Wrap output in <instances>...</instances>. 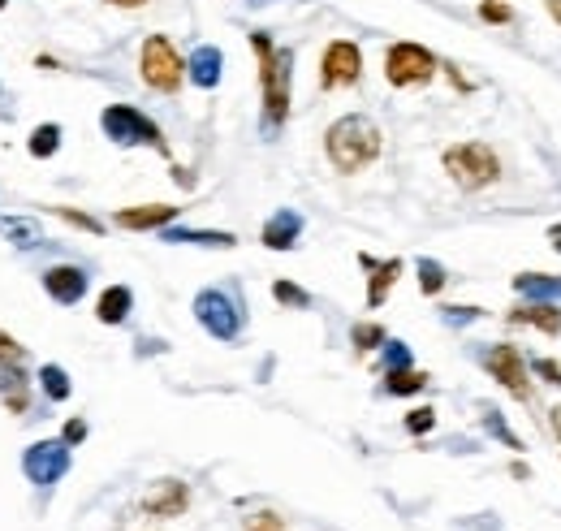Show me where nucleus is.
<instances>
[{
  "label": "nucleus",
  "mask_w": 561,
  "mask_h": 531,
  "mask_svg": "<svg viewBox=\"0 0 561 531\" xmlns=\"http://www.w3.org/2000/svg\"><path fill=\"white\" fill-rule=\"evenodd\" d=\"M251 48L259 57V87H264V126L277 130L290 117V83H294V52L272 48L264 31L251 35Z\"/></svg>",
  "instance_id": "obj_1"
},
{
  "label": "nucleus",
  "mask_w": 561,
  "mask_h": 531,
  "mask_svg": "<svg viewBox=\"0 0 561 531\" xmlns=\"http://www.w3.org/2000/svg\"><path fill=\"white\" fill-rule=\"evenodd\" d=\"M324 147H328V160L337 165V173H359L380 156V130H376V121L350 113L328 126Z\"/></svg>",
  "instance_id": "obj_2"
},
{
  "label": "nucleus",
  "mask_w": 561,
  "mask_h": 531,
  "mask_svg": "<svg viewBox=\"0 0 561 531\" xmlns=\"http://www.w3.org/2000/svg\"><path fill=\"white\" fill-rule=\"evenodd\" d=\"M445 173L454 177L462 190H480L501 177V160L488 143H458L445 152Z\"/></svg>",
  "instance_id": "obj_3"
},
{
  "label": "nucleus",
  "mask_w": 561,
  "mask_h": 531,
  "mask_svg": "<svg viewBox=\"0 0 561 531\" xmlns=\"http://www.w3.org/2000/svg\"><path fill=\"white\" fill-rule=\"evenodd\" d=\"M100 126H104L108 139L121 143V147L147 143V147H156V152H169V147H164V134H160L156 121H152V117H143L139 108H130V104H108V108H104V117H100Z\"/></svg>",
  "instance_id": "obj_4"
},
{
  "label": "nucleus",
  "mask_w": 561,
  "mask_h": 531,
  "mask_svg": "<svg viewBox=\"0 0 561 531\" xmlns=\"http://www.w3.org/2000/svg\"><path fill=\"white\" fill-rule=\"evenodd\" d=\"M195 316H199L203 329L216 337V342H238V333H242V307L225 290H203L195 298Z\"/></svg>",
  "instance_id": "obj_5"
},
{
  "label": "nucleus",
  "mask_w": 561,
  "mask_h": 531,
  "mask_svg": "<svg viewBox=\"0 0 561 531\" xmlns=\"http://www.w3.org/2000/svg\"><path fill=\"white\" fill-rule=\"evenodd\" d=\"M182 74H186V65L182 57H177V48L169 44L164 35H152L143 44V83L147 87H156V91H177L182 87Z\"/></svg>",
  "instance_id": "obj_6"
},
{
  "label": "nucleus",
  "mask_w": 561,
  "mask_h": 531,
  "mask_svg": "<svg viewBox=\"0 0 561 531\" xmlns=\"http://www.w3.org/2000/svg\"><path fill=\"white\" fill-rule=\"evenodd\" d=\"M385 74L393 87H415V83H428L436 74V57L419 44H393L389 57H385Z\"/></svg>",
  "instance_id": "obj_7"
},
{
  "label": "nucleus",
  "mask_w": 561,
  "mask_h": 531,
  "mask_svg": "<svg viewBox=\"0 0 561 531\" xmlns=\"http://www.w3.org/2000/svg\"><path fill=\"white\" fill-rule=\"evenodd\" d=\"M22 471L31 484H57L70 471V445L65 441H35L22 454Z\"/></svg>",
  "instance_id": "obj_8"
},
{
  "label": "nucleus",
  "mask_w": 561,
  "mask_h": 531,
  "mask_svg": "<svg viewBox=\"0 0 561 531\" xmlns=\"http://www.w3.org/2000/svg\"><path fill=\"white\" fill-rule=\"evenodd\" d=\"M363 70V52L350 44V39H337V44L324 48V61H320V87H350Z\"/></svg>",
  "instance_id": "obj_9"
},
{
  "label": "nucleus",
  "mask_w": 561,
  "mask_h": 531,
  "mask_svg": "<svg viewBox=\"0 0 561 531\" xmlns=\"http://www.w3.org/2000/svg\"><path fill=\"white\" fill-rule=\"evenodd\" d=\"M484 367L501 380L505 389L514 393V398H531V385H527V359H523V354H518L514 346H492V350L484 354Z\"/></svg>",
  "instance_id": "obj_10"
},
{
  "label": "nucleus",
  "mask_w": 561,
  "mask_h": 531,
  "mask_svg": "<svg viewBox=\"0 0 561 531\" xmlns=\"http://www.w3.org/2000/svg\"><path fill=\"white\" fill-rule=\"evenodd\" d=\"M186 506H190V493L182 480H156L152 493L143 497V510L152 519H177V514H186Z\"/></svg>",
  "instance_id": "obj_11"
},
{
  "label": "nucleus",
  "mask_w": 561,
  "mask_h": 531,
  "mask_svg": "<svg viewBox=\"0 0 561 531\" xmlns=\"http://www.w3.org/2000/svg\"><path fill=\"white\" fill-rule=\"evenodd\" d=\"M44 290H48V298H57V303L70 307L87 294V272H82L78 264H57V268L44 272Z\"/></svg>",
  "instance_id": "obj_12"
},
{
  "label": "nucleus",
  "mask_w": 561,
  "mask_h": 531,
  "mask_svg": "<svg viewBox=\"0 0 561 531\" xmlns=\"http://www.w3.org/2000/svg\"><path fill=\"white\" fill-rule=\"evenodd\" d=\"M298 234H303V216L290 212V208H281V212H272L268 216V225H264V247L268 251H290Z\"/></svg>",
  "instance_id": "obj_13"
},
{
  "label": "nucleus",
  "mask_w": 561,
  "mask_h": 531,
  "mask_svg": "<svg viewBox=\"0 0 561 531\" xmlns=\"http://www.w3.org/2000/svg\"><path fill=\"white\" fill-rule=\"evenodd\" d=\"M221 70H225V57H221V48H212V44L195 48V57L186 61V74L195 87H216L221 83Z\"/></svg>",
  "instance_id": "obj_14"
},
{
  "label": "nucleus",
  "mask_w": 561,
  "mask_h": 531,
  "mask_svg": "<svg viewBox=\"0 0 561 531\" xmlns=\"http://www.w3.org/2000/svg\"><path fill=\"white\" fill-rule=\"evenodd\" d=\"M173 216H177V208H169V203H147V208L117 212V225L121 229H164Z\"/></svg>",
  "instance_id": "obj_15"
},
{
  "label": "nucleus",
  "mask_w": 561,
  "mask_h": 531,
  "mask_svg": "<svg viewBox=\"0 0 561 531\" xmlns=\"http://www.w3.org/2000/svg\"><path fill=\"white\" fill-rule=\"evenodd\" d=\"M359 264H363V268H372V285H367V307H380V303H385V294H389V285L398 281L402 260H385V264H376L372 255H359Z\"/></svg>",
  "instance_id": "obj_16"
},
{
  "label": "nucleus",
  "mask_w": 561,
  "mask_h": 531,
  "mask_svg": "<svg viewBox=\"0 0 561 531\" xmlns=\"http://www.w3.org/2000/svg\"><path fill=\"white\" fill-rule=\"evenodd\" d=\"M0 238H9L13 247L31 251L44 242V229H39V221H31V216H0Z\"/></svg>",
  "instance_id": "obj_17"
},
{
  "label": "nucleus",
  "mask_w": 561,
  "mask_h": 531,
  "mask_svg": "<svg viewBox=\"0 0 561 531\" xmlns=\"http://www.w3.org/2000/svg\"><path fill=\"white\" fill-rule=\"evenodd\" d=\"M134 307V294L126 290V285H108V290L100 294V303H95V316H100L104 324H121L130 316Z\"/></svg>",
  "instance_id": "obj_18"
},
{
  "label": "nucleus",
  "mask_w": 561,
  "mask_h": 531,
  "mask_svg": "<svg viewBox=\"0 0 561 531\" xmlns=\"http://www.w3.org/2000/svg\"><path fill=\"white\" fill-rule=\"evenodd\" d=\"M510 324H531V329H544V333H561V311L553 303H531V307H518L510 311Z\"/></svg>",
  "instance_id": "obj_19"
},
{
  "label": "nucleus",
  "mask_w": 561,
  "mask_h": 531,
  "mask_svg": "<svg viewBox=\"0 0 561 531\" xmlns=\"http://www.w3.org/2000/svg\"><path fill=\"white\" fill-rule=\"evenodd\" d=\"M514 290L527 294V298H561V277H544V272H523V277H514Z\"/></svg>",
  "instance_id": "obj_20"
},
{
  "label": "nucleus",
  "mask_w": 561,
  "mask_h": 531,
  "mask_svg": "<svg viewBox=\"0 0 561 531\" xmlns=\"http://www.w3.org/2000/svg\"><path fill=\"white\" fill-rule=\"evenodd\" d=\"M164 242H199V247H234V234H216V229H160Z\"/></svg>",
  "instance_id": "obj_21"
},
{
  "label": "nucleus",
  "mask_w": 561,
  "mask_h": 531,
  "mask_svg": "<svg viewBox=\"0 0 561 531\" xmlns=\"http://www.w3.org/2000/svg\"><path fill=\"white\" fill-rule=\"evenodd\" d=\"M0 398H5V406H9L13 415L26 411V385H22L18 367H5V376H0Z\"/></svg>",
  "instance_id": "obj_22"
},
{
  "label": "nucleus",
  "mask_w": 561,
  "mask_h": 531,
  "mask_svg": "<svg viewBox=\"0 0 561 531\" xmlns=\"http://www.w3.org/2000/svg\"><path fill=\"white\" fill-rule=\"evenodd\" d=\"M423 385H428V376L415 372V367H393L389 380H385V389L398 393V398H402V393H419Z\"/></svg>",
  "instance_id": "obj_23"
},
{
  "label": "nucleus",
  "mask_w": 561,
  "mask_h": 531,
  "mask_svg": "<svg viewBox=\"0 0 561 531\" xmlns=\"http://www.w3.org/2000/svg\"><path fill=\"white\" fill-rule=\"evenodd\" d=\"M57 147H61V126L57 121H48V126H35L31 134V156H57Z\"/></svg>",
  "instance_id": "obj_24"
},
{
  "label": "nucleus",
  "mask_w": 561,
  "mask_h": 531,
  "mask_svg": "<svg viewBox=\"0 0 561 531\" xmlns=\"http://www.w3.org/2000/svg\"><path fill=\"white\" fill-rule=\"evenodd\" d=\"M39 385H44V393H48L52 402L70 398V376H65V367H57V363H48L44 372H39Z\"/></svg>",
  "instance_id": "obj_25"
},
{
  "label": "nucleus",
  "mask_w": 561,
  "mask_h": 531,
  "mask_svg": "<svg viewBox=\"0 0 561 531\" xmlns=\"http://www.w3.org/2000/svg\"><path fill=\"white\" fill-rule=\"evenodd\" d=\"M419 290L428 294V298L445 290V268L436 264V260H419Z\"/></svg>",
  "instance_id": "obj_26"
},
{
  "label": "nucleus",
  "mask_w": 561,
  "mask_h": 531,
  "mask_svg": "<svg viewBox=\"0 0 561 531\" xmlns=\"http://www.w3.org/2000/svg\"><path fill=\"white\" fill-rule=\"evenodd\" d=\"M272 298H277V303H285V307H307V303H311V294L298 290L294 281H277V285H272Z\"/></svg>",
  "instance_id": "obj_27"
},
{
  "label": "nucleus",
  "mask_w": 561,
  "mask_h": 531,
  "mask_svg": "<svg viewBox=\"0 0 561 531\" xmlns=\"http://www.w3.org/2000/svg\"><path fill=\"white\" fill-rule=\"evenodd\" d=\"M354 346H359V350L385 346V329H380V324H354Z\"/></svg>",
  "instance_id": "obj_28"
},
{
  "label": "nucleus",
  "mask_w": 561,
  "mask_h": 531,
  "mask_svg": "<svg viewBox=\"0 0 561 531\" xmlns=\"http://www.w3.org/2000/svg\"><path fill=\"white\" fill-rule=\"evenodd\" d=\"M484 428H488V432H492V437H497L501 445H510V449H523V441H518L514 432L501 424V415H497V411H484Z\"/></svg>",
  "instance_id": "obj_29"
},
{
  "label": "nucleus",
  "mask_w": 561,
  "mask_h": 531,
  "mask_svg": "<svg viewBox=\"0 0 561 531\" xmlns=\"http://www.w3.org/2000/svg\"><path fill=\"white\" fill-rule=\"evenodd\" d=\"M406 428L415 432V437L432 432V428H436V411H432V406H419V411H410V415H406Z\"/></svg>",
  "instance_id": "obj_30"
},
{
  "label": "nucleus",
  "mask_w": 561,
  "mask_h": 531,
  "mask_svg": "<svg viewBox=\"0 0 561 531\" xmlns=\"http://www.w3.org/2000/svg\"><path fill=\"white\" fill-rule=\"evenodd\" d=\"M480 18L492 22V26H501V22H510L514 13H510V5H505V0H484V5H480Z\"/></svg>",
  "instance_id": "obj_31"
},
{
  "label": "nucleus",
  "mask_w": 561,
  "mask_h": 531,
  "mask_svg": "<svg viewBox=\"0 0 561 531\" xmlns=\"http://www.w3.org/2000/svg\"><path fill=\"white\" fill-rule=\"evenodd\" d=\"M22 354H26V350H22L18 342H13L9 333H0V367H18V363H22Z\"/></svg>",
  "instance_id": "obj_32"
},
{
  "label": "nucleus",
  "mask_w": 561,
  "mask_h": 531,
  "mask_svg": "<svg viewBox=\"0 0 561 531\" xmlns=\"http://www.w3.org/2000/svg\"><path fill=\"white\" fill-rule=\"evenodd\" d=\"M531 372H536L544 385H561V367L553 359H531Z\"/></svg>",
  "instance_id": "obj_33"
},
{
  "label": "nucleus",
  "mask_w": 561,
  "mask_h": 531,
  "mask_svg": "<svg viewBox=\"0 0 561 531\" xmlns=\"http://www.w3.org/2000/svg\"><path fill=\"white\" fill-rule=\"evenodd\" d=\"M385 367L393 372V367H410V350L402 342H385Z\"/></svg>",
  "instance_id": "obj_34"
},
{
  "label": "nucleus",
  "mask_w": 561,
  "mask_h": 531,
  "mask_svg": "<svg viewBox=\"0 0 561 531\" xmlns=\"http://www.w3.org/2000/svg\"><path fill=\"white\" fill-rule=\"evenodd\" d=\"M61 216H65V221H70V225H82V229H91V234H100V221H95V216H82V212H74V208H57Z\"/></svg>",
  "instance_id": "obj_35"
},
{
  "label": "nucleus",
  "mask_w": 561,
  "mask_h": 531,
  "mask_svg": "<svg viewBox=\"0 0 561 531\" xmlns=\"http://www.w3.org/2000/svg\"><path fill=\"white\" fill-rule=\"evenodd\" d=\"M445 320H449V324H467V320H480V307H445Z\"/></svg>",
  "instance_id": "obj_36"
},
{
  "label": "nucleus",
  "mask_w": 561,
  "mask_h": 531,
  "mask_svg": "<svg viewBox=\"0 0 561 531\" xmlns=\"http://www.w3.org/2000/svg\"><path fill=\"white\" fill-rule=\"evenodd\" d=\"M246 531H285V527H281L277 514H255V519L246 523Z\"/></svg>",
  "instance_id": "obj_37"
},
{
  "label": "nucleus",
  "mask_w": 561,
  "mask_h": 531,
  "mask_svg": "<svg viewBox=\"0 0 561 531\" xmlns=\"http://www.w3.org/2000/svg\"><path fill=\"white\" fill-rule=\"evenodd\" d=\"M82 437H87V424H82V419H70V424H65V445H74Z\"/></svg>",
  "instance_id": "obj_38"
},
{
  "label": "nucleus",
  "mask_w": 561,
  "mask_h": 531,
  "mask_svg": "<svg viewBox=\"0 0 561 531\" xmlns=\"http://www.w3.org/2000/svg\"><path fill=\"white\" fill-rule=\"evenodd\" d=\"M549 242H553V247L561 251V225H549Z\"/></svg>",
  "instance_id": "obj_39"
},
{
  "label": "nucleus",
  "mask_w": 561,
  "mask_h": 531,
  "mask_svg": "<svg viewBox=\"0 0 561 531\" xmlns=\"http://www.w3.org/2000/svg\"><path fill=\"white\" fill-rule=\"evenodd\" d=\"M553 432L561 437V406H553Z\"/></svg>",
  "instance_id": "obj_40"
},
{
  "label": "nucleus",
  "mask_w": 561,
  "mask_h": 531,
  "mask_svg": "<svg viewBox=\"0 0 561 531\" xmlns=\"http://www.w3.org/2000/svg\"><path fill=\"white\" fill-rule=\"evenodd\" d=\"M549 13H553L557 22H561V0H549Z\"/></svg>",
  "instance_id": "obj_41"
},
{
  "label": "nucleus",
  "mask_w": 561,
  "mask_h": 531,
  "mask_svg": "<svg viewBox=\"0 0 561 531\" xmlns=\"http://www.w3.org/2000/svg\"><path fill=\"white\" fill-rule=\"evenodd\" d=\"M113 5H126V9H134V5H143V0H113Z\"/></svg>",
  "instance_id": "obj_42"
},
{
  "label": "nucleus",
  "mask_w": 561,
  "mask_h": 531,
  "mask_svg": "<svg viewBox=\"0 0 561 531\" xmlns=\"http://www.w3.org/2000/svg\"><path fill=\"white\" fill-rule=\"evenodd\" d=\"M5 5H9V0H0V9H5Z\"/></svg>",
  "instance_id": "obj_43"
}]
</instances>
